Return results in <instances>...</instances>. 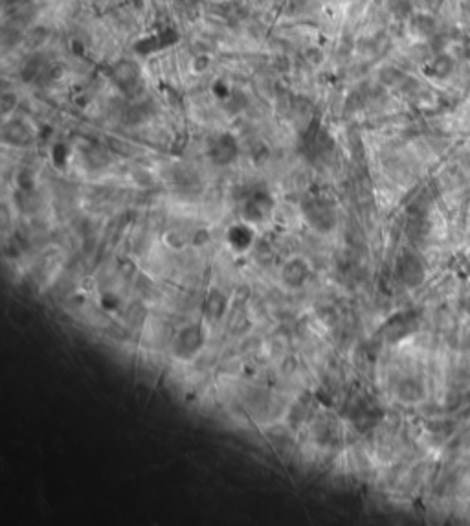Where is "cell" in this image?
<instances>
[{
  "label": "cell",
  "mask_w": 470,
  "mask_h": 526,
  "mask_svg": "<svg viewBox=\"0 0 470 526\" xmlns=\"http://www.w3.org/2000/svg\"><path fill=\"white\" fill-rule=\"evenodd\" d=\"M206 342V333L199 324L186 326L178 331L173 342V352L180 359H191L201 352Z\"/></svg>",
  "instance_id": "6da1fadb"
},
{
  "label": "cell",
  "mask_w": 470,
  "mask_h": 526,
  "mask_svg": "<svg viewBox=\"0 0 470 526\" xmlns=\"http://www.w3.org/2000/svg\"><path fill=\"white\" fill-rule=\"evenodd\" d=\"M305 215L312 226L319 232H329L336 224V212H334L333 204L324 199L309 201V204L305 206Z\"/></svg>",
  "instance_id": "7a4b0ae2"
},
{
  "label": "cell",
  "mask_w": 470,
  "mask_h": 526,
  "mask_svg": "<svg viewBox=\"0 0 470 526\" xmlns=\"http://www.w3.org/2000/svg\"><path fill=\"white\" fill-rule=\"evenodd\" d=\"M425 265L415 254H402L397 261V278L406 287H417L425 282Z\"/></svg>",
  "instance_id": "3957f363"
},
{
  "label": "cell",
  "mask_w": 470,
  "mask_h": 526,
  "mask_svg": "<svg viewBox=\"0 0 470 526\" xmlns=\"http://www.w3.org/2000/svg\"><path fill=\"white\" fill-rule=\"evenodd\" d=\"M382 416V410H380L375 401H371L367 396L364 398H358L353 401L351 405V421L355 423L360 430H365L373 427L377 421Z\"/></svg>",
  "instance_id": "277c9868"
},
{
  "label": "cell",
  "mask_w": 470,
  "mask_h": 526,
  "mask_svg": "<svg viewBox=\"0 0 470 526\" xmlns=\"http://www.w3.org/2000/svg\"><path fill=\"white\" fill-rule=\"evenodd\" d=\"M417 328V316L413 313H401L389 318V322L384 326V337L389 342H399L410 333H413Z\"/></svg>",
  "instance_id": "5b68a950"
},
{
  "label": "cell",
  "mask_w": 470,
  "mask_h": 526,
  "mask_svg": "<svg viewBox=\"0 0 470 526\" xmlns=\"http://www.w3.org/2000/svg\"><path fill=\"white\" fill-rule=\"evenodd\" d=\"M210 156L215 164H230L237 156V144L232 134H220L210 147Z\"/></svg>",
  "instance_id": "8992f818"
},
{
  "label": "cell",
  "mask_w": 470,
  "mask_h": 526,
  "mask_svg": "<svg viewBox=\"0 0 470 526\" xmlns=\"http://www.w3.org/2000/svg\"><path fill=\"white\" fill-rule=\"evenodd\" d=\"M309 278V263L302 258L287 261L281 270V280L288 287H302Z\"/></svg>",
  "instance_id": "52a82bcc"
},
{
  "label": "cell",
  "mask_w": 470,
  "mask_h": 526,
  "mask_svg": "<svg viewBox=\"0 0 470 526\" xmlns=\"http://www.w3.org/2000/svg\"><path fill=\"white\" fill-rule=\"evenodd\" d=\"M397 396L404 403H419L425 399L426 392L423 383L417 379H404L397 386Z\"/></svg>",
  "instance_id": "ba28073f"
},
{
  "label": "cell",
  "mask_w": 470,
  "mask_h": 526,
  "mask_svg": "<svg viewBox=\"0 0 470 526\" xmlns=\"http://www.w3.org/2000/svg\"><path fill=\"white\" fill-rule=\"evenodd\" d=\"M224 309H226V298H224V294L220 293V291H217V289H211L204 302V315L208 316V318H211V321H217L224 313Z\"/></svg>",
  "instance_id": "9c48e42d"
},
{
  "label": "cell",
  "mask_w": 470,
  "mask_h": 526,
  "mask_svg": "<svg viewBox=\"0 0 470 526\" xmlns=\"http://www.w3.org/2000/svg\"><path fill=\"white\" fill-rule=\"evenodd\" d=\"M252 238H254V234H252V230L248 228V226H244V224L233 226L228 234V241L235 250H246L252 245Z\"/></svg>",
  "instance_id": "30bf717a"
},
{
  "label": "cell",
  "mask_w": 470,
  "mask_h": 526,
  "mask_svg": "<svg viewBox=\"0 0 470 526\" xmlns=\"http://www.w3.org/2000/svg\"><path fill=\"white\" fill-rule=\"evenodd\" d=\"M428 429L432 430V432H437V434H447V432H452L454 423L448 420H435V421H430Z\"/></svg>",
  "instance_id": "8fae6325"
},
{
  "label": "cell",
  "mask_w": 470,
  "mask_h": 526,
  "mask_svg": "<svg viewBox=\"0 0 470 526\" xmlns=\"http://www.w3.org/2000/svg\"><path fill=\"white\" fill-rule=\"evenodd\" d=\"M15 103H17V98L13 96V94H6L4 98H2V112H9V110L13 109L15 107Z\"/></svg>",
  "instance_id": "7c38bea8"
},
{
  "label": "cell",
  "mask_w": 470,
  "mask_h": 526,
  "mask_svg": "<svg viewBox=\"0 0 470 526\" xmlns=\"http://www.w3.org/2000/svg\"><path fill=\"white\" fill-rule=\"evenodd\" d=\"M206 66H208V57L206 55H199V57L193 59V70L195 72H204Z\"/></svg>",
  "instance_id": "4fadbf2b"
},
{
  "label": "cell",
  "mask_w": 470,
  "mask_h": 526,
  "mask_svg": "<svg viewBox=\"0 0 470 526\" xmlns=\"http://www.w3.org/2000/svg\"><path fill=\"white\" fill-rule=\"evenodd\" d=\"M459 348L463 352H470V330H465L459 337Z\"/></svg>",
  "instance_id": "5bb4252c"
},
{
  "label": "cell",
  "mask_w": 470,
  "mask_h": 526,
  "mask_svg": "<svg viewBox=\"0 0 470 526\" xmlns=\"http://www.w3.org/2000/svg\"><path fill=\"white\" fill-rule=\"evenodd\" d=\"M459 307H461V311H463V313L470 315V293L463 294V296L459 298Z\"/></svg>",
  "instance_id": "9a60e30c"
},
{
  "label": "cell",
  "mask_w": 470,
  "mask_h": 526,
  "mask_svg": "<svg viewBox=\"0 0 470 526\" xmlns=\"http://www.w3.org/2000/svg\"><path fill=\"white\" fill-rule=\"evenodd\" d=\"M468 260H470V256H468Z\"/></svg>",
  "instance_id": "2e32d148"
}]
</instances>
